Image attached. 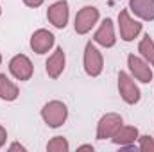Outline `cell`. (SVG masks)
<instances>
[{
	"label": "cell",
	"mask_w": 154,
	"mask_h": 152,
	"mask_svg": "<svg viewBox=\"0 0 154 152\" xmlns=\"http://www.w3.org/2000/svg\"><path fill=\"white\" fill-rule=\"evenodd\" d=\"M41 118H43V122L48 127L57 129V127H61L66 122V118H68V108L61 100H50V102H47L41 108Z\"/></svg>",
	"instance_id": "1"
},
{
	"label": "cell",
	"mask_w": 154,
	"mask_h": 152,
	"mask_svg": "<svg viewBox=\"0 0 154 152\" xmlns=\"http://www.w3.org/2000/svg\"><path fill=\"white\" fill-rule=\"evenodd\" d=\"M84 72L90 77H99L104 70V59H102V54L99 52V48L88 41L86 47H84Z\"/></svg>",
	"instance_id": "2"
},
{
	"label": "cell",
	"mask_w": 154,
	"mask_h": 152,
	"mask_svg": "<svg viewBox=\"0 0 154 152\" xmlns=\"http://www.w3.org/2000/svg\"><path fill=\"white\" fill-rule=\"evenodd\" d=\"M99 9L93 5H84L81 11H77L75 14V22H74V29L77 34H88L95 23L99 22Z\"/></svg>",
	"instance_id": "3"
},
{
	"label": "cell",
	"mask_w": 154,
	"mask_h": 152,
	"mask_svg": "<svg viewBox=\"0 0 154 152\" xmlns=\"http://www.w3.org/2000/svg\"><path fill=\"white\" fill-rule=\"evenodd\" d=\"M118 93L122 97V100L129 106H134L140 102V88L136 86V82L131 79V75H127L125 72H120L118 74Z\"/></svg>",
	"instance_id": "4"
},
{
	"label": "cell",
	"mask_w": 154,
	"mask_h": 152,
	"mask_svg": "<svg viewBox=\"0 0 154 152\" xmlns=\"http://www.w3.org/2000/svg\"><path fill=\"white\" fill-rule=\"evenodd\" d=\"M118 31H120V38L124 41H133L142 32V23L131 18L127 9H122L118 13Z\"/></svg>",
	"instance_id": "5"
},
{
	"label": "cell",
	"mask_w": 154,
	"mask_h": 152,
	"mask_svg": "<svg viewBox=\"0 0 154 152\" xmlns=\"http://www.w3.org/2000/svg\"><path fill=\"white\" fill-rule=\"evenodd\" d=\"M124 125L122 116L116 113H108L104 114L99 123H97V140H106V138H113L116 131Z\"/></svg>",
	"instance_id": "6"
},
{
	"label": "cell",
	"mask_w": 154,
	"mask_h": 152,
	"mask_svg": "<svg viewBox=\"0 0 154 152\" xmlns=\"http://www.w3.org/2000/svg\"><path fill=\"white\" fill-rule=\"evenodd\" d=\"M9 72L11 75L18 81H29L34 74V66L31 63V59L23 54H16L11 61H9Z\"/></svg>",
	"instance_id": "7"
},
{
	"label": "cell",
	"mask_w": 154,
	"mask_h": 152,
	"mask_svg": "<svg viewBox=\"0 0 154 152\" xmlns=\"http://www.w3.org/2000/svg\"><path fill=\"white\" fill-rule=\"evenodd\" d=\"M47 18L48 22L56 27V29H65L68 25V18H70V9H68V2L66 0H57L54 2L48 11H47Z\"/></svg>",
	"instance_id": "8"
},
{
	"label": "cell",
	"mask_w": 154,
	"mask_h": 152,
	"mask_svg": "<svg viewBox=\"0 0 154 152\" xmlns=\"http://www.w3.org/2000/svg\"><path fill=\"white\" fill-rule=\"evenodd\" d=\"M127 66L131 70V74L134 75V79H138L140 82L147 84L152 81V70H151V65L143 59V57H138L134 54H131L127 57Z\"/></svg>",
	"instance_id": "9"
},
{
	"label": "cell",
	"mask_w": 154,
	"mask_h": 152,
	"mask_svg": "<svg viewBox=\"0 0 154 152\" xmlns=\"http://www.w3.org/2000/svg\"><path fill=\"white\" fill-rule=\"evenodd\" d=\"M93 41L104 48H111L115 47L116 38H115V27H113V20L111 18H106L100 27L97 29V32L93 34Z\"/></svg>",
	"instance_id": "10"
},
{
	"label": "cell",
	"mask_w": 154,
	"mask_h": 152,
	"mask_svg": "<svg viewBox=\"0 0 154 152\" xmlns=\"http://www.w3.org/2000/svg\"><path fill=\"white\" fill-rule=\"evenodd\" d=\"M56 43V38L50 31L47 29H38L32 36H31V48L36 54H47Z\"/></svg>",
	"instance_id": "11"
},
{
	"label": "cell",
	"mask_w": 154,
	"mask_h": 152,
	"mask_svg": "<svg viewBox=\"0 0 154 152\" xmlns=\"http://www.w3.org/2000/svg\"><path fill=\"white\" fill-rule=\"evenodd\" d=\"M65 65H66V56H65V50L63 47H57L56 52L47 59L45 63V70L50 79H59V75L63 74L65 70Z\"/></svg>",
	"instance_id": "12"
},
{
	"label": "cell",
	"mask_w": 154,
	"mask_h": 152,
	"mask_svg": "<svg viewBox=\"0 0 154 152\" xmlns=\"http://www.w3.org/2000/svg\"><path fill=\"white\" fill-rule=\"evenodd\" d=\"M129 9L142 20H154V0H129Z\"/></svg>",
	"instance_id": "13"
},
{
	"label": "cell",
	"mask_w": 154,
	"mask_h": 152,
	"mask_svg": "<svg viewBox=\"0 0 154 152\" xmlns=\"http://www.w3.org/2000/svg\"><path fill=\"white\" fill-rule=\"evenodd\" d=\"M140 132L134 125H122L116 134L111 138L115 145H120V147H125V145H134V141L138 140Z\"/></svg>",
	"instance_id": "14"
},
{
	"label": "cell",
	"mask_w": 154,
	"mask_h": 152,
	"mask_svg": "<svg viewBox=\"0 0 154 152\" xmlns=\"http://www.w3.org/2000/svg\"><path fill=\"white\" fill-rule=\"evenodd\" d=\"M18 95H20L18 86L9 77H5V74H0V99L5 102H13L18 99Z\"/></svg>",
	"instance_id": "15"
},
{
	"label": "cell",
	"mask_w": 154,
	"mask_h": 152,
	"mask_svg": "<svg viewBox=\"0 0 154 152\" xmlns=\"http://www.w3.org/2000/svg\"><path fill=\"white\" fill-rule=\"evenodd\" d=\"M138 52H140V56L151 65L154 66V39L149 36V34H145L142 41H140V45H138Z\"/></svg>",
	"instance_id": "16"
},
{
	"label": "cell",
	"mask_w": 154,
	"mask_h": 152,
	"mask_svg": "<svg viewBox=\"0 0 154 152\" xmlns=\"http://www.w3.org/2000/svg\"><path fill=\"white\" fill-rule=\"evenodd\" d=\"M47 150L48 152H68L70 150V143L66 138L63 136H54L48 143H47Z\"/></svg>",
	"instance_id": "17"
},
{
	"label": "cell",
	"mask_w": 154,
	"mask_h": 152,
	"mask_svg": "<svg viewBox=\"0 0 154 152\" xmlns=\"http://www.w3.org/2000/svg\"><path fill=\"white\" fill-rule=\"evenodd\" d=\"M138 140H140L138 149H140L142 152H154V138L143 134V136H138Z\"/></svg>",
	"instance_id": "18"
},
{
	"label": "cell",
	"mask_w": 154,
	"mask_h": 152,
	"mask_svg": "<svg viewBox=\"0 0 154 152\" xmlns=\"http://www.w3.org/2000/svg\"><path fill=\"white\" fill-rule=\"evenodd\" d=\"M5 140H7V131H5V127L0 123V149L5 145Z\"/></svg>",
	"instance_id": "19"
},
{
	"label": "cell",
	"mask_w": 154,
	"mask_h": 152,
	"mask_svg": "<svg viewBox=\"0 0 154 152\" xmlns=\"http://www.w3.org/2000/svg\"><path fill=\"white\" fill-rule=\"evenodd\" d=\"M43 2H45V0H23V4H25L27 7H34V9H36V7H39Z\"/></svg>",
	"instance_id": "20"
},
{
	"label": "cell",
	"mask_w": 154,
	"mask_h": 152,
	"mask_svg": "<svg viewBox=\"0 0 154 152\" xmlns=\"http://www.w3.org/2000/svg\"><path fill=\"white\" fill-rule=\"evenodd\" d=\"M9 150H11V152H13V150H22V152H25L27 149H25L22 143H18V141H16V143H11V145H9Z\"/></svg>",
	"instance_id": "21"
},
{
	"label": "cell",
	"mask_w": 154,
	"mask_h": 152,
	"mask_svg": "<svg viewBox=\"0 0 154 152\" xmlns=\"http://www.w3.org/2000/svg\"><path fill=\"white\" fill-rule=\"evenodd\" d=\"M77 150H91L93 152V145H81V147H77Z\"/></svg>",
	"instance_id": "22"
},
{
	"label": "cell",
	"mask_w": 154,
	"mask_h": 152,
	"mask_svg": "<svg viewBox=\"0 0 154 152\" xmlns=\"http://www.w3.org/2000/svg\"><path fill=\"white\" fill-rule=\"evenodd\" d=\"M0 65H2V54H0Z\"/></svg>",
	"instance_id": "23"
},
{
	"label": "cell",
	"mask_w": 154,
	"mask_h": 152,
	"mask_svg": "<svg viewBox=\"0 0 154 152\" xmlns=\"http://www.w3.org/2000/svg\"><path fill=\"white\" fill-rule=\"evenodd\" d=\"M0 14H2V7H0Z\"/></svg>",
	"instance_id": "24"
}]
</instances>
